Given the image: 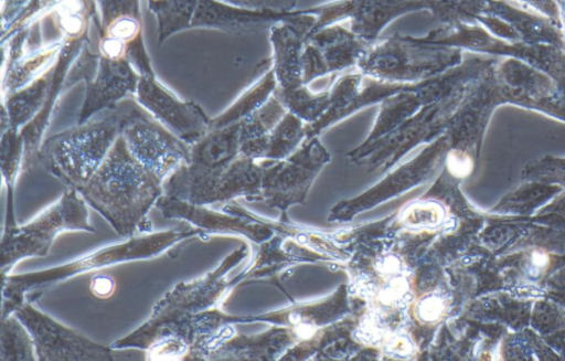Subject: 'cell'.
Here are the masks:
<instances>
[{"label":"cell","instance_id":"obj_1","mask_svg":"<svg viewBox=\"0 0 565 361\" xmlns=\"http://www.w3.org/2000/svg\"><path fill=\"white\" fill-rule=\"evenodd\" d=\"M243 257L244 248H239L203 277L178 283L141 326L110 347L143 350L147 360H184L194 317L220 305L235 283L227 282L226 274Z\"/></svg>","mask_w":565,"mask_h":361},{"label":"cell","instance_id":"obj_2","mask_svg":"<svg viewBox=\"0 0 565 361\" xmlns=\"http://www.w3.org/2000/svg\"><path fill=\"white\" fill-rule=\"evenodd\" d=\"M121 237L150 233L148 212L163 194V181L128 150L121 135L78 191Z\"/></svg>","mask_w":565,"mask_h":361},{"label":"cell","instance_id":"obj_3","mask_svg":"<svg viewBox=\"0 0 565 361\" xmlns=\"http://www.w3.org/2000/svg\"><path fill=\"white\" fill-rule=\"evenodd\" d=\"M210 234L190 226L150 232L102 247L68 263L23 274H1L2 301L0 318L12 314L25 300H35L44 290L74 276L121 263L150 259L184 242L206 241Z\"/></svg>","mask_w":565,"mask_h":361},{"label":"cell","instance_id":"obj_4","mask_svg":"<svg viewBox=\"0 0 565 361\" xmlns=\"http://www.w3.org/2000/svg\"><path fill=\"white\" fill-rule=\"evenodd\" d=\"M126 99L85 123L44 139L38 162L66 188L79 191L120 136Z\"/></svg>","mask_w":565,"mask_h":361},{"label":"cell","instance_id":"obj_5","mask_svg":"<svg viewBox=\"0 0 565 361\" xmlns=\"http://www.w3.org/2000/svg\"><path fill=\"white\" fill-rule=\"evenodd\" d=\"M315 9L295 14L271 26L274 94L290 113L307 121L319 119L329 106L330 92L313 93L303 82L301 53L305 39L316 23Z\"/></svg>","mask_w":565,"mask_h":361},{"label":"cell","instance_id":"obj_6","mask_svg":"<svg viewBox=\"0 0 565 361\" xmlns=\"http://www.w3.org/2000/svg\"><path fill=\"white\" fill-rule=\"evenodd\" d=\"M264 168L243 155L221 167L184 163L166 179L163 193L200 205L258 198Z\"/></svg>","mask_w":565,"mask_h":361},{"label":"cell","instance_id":"obj_7","mask_svg":"<svg viewBox=\"0 0 565 361\" xmlns=\"http://www.w3.org/2000/svg\"><path fill=\"white\" fill-rule=\"evenodd\" d=\"M66 231L95 233L88 221L87 203L73 188H66L56 202L29 223L3 230L1 274H10L13 266L24 258L47 255L55 237Z\"/></svg>","mask_w":565,"mask_h":361},{"label":"cell","instance_id":"obj_8","mask_svg":"<svg viewBox=\"0 0 565 361\" xmlns=\"http://www.w3.org/2000/svg\"><path fill=\"white\" fill-rule=\"evenodd\" d=\"M14 314L30 331L38 361H115L146 359L139 349H115L64 326L25 300Z\"/></svg>","mask_w":565,"mask_h":361},{"label":"cell","instance_id":"obj_9","mask_svg":"<svg viewBox=\"0 0 565 361\" xmlns=\"http://www.w3.org/2000/svg\"><path fill=\"white\" fill-rule=\"evenodd\" d=\"M451 57L419 38L395 34L375 43L358 64L364 76L392 83H416L437 76Z\"/></svg>","mask_w":565,"mask_h":361},{"label":"cell","instance_id":"obj_10","mask_svg":"<svg viewBox=\"0 0 565 361\" xmlns=\"http://www.w3.org/2000/svg\"><path fill=\"white\" fill-rule=\"evenodd\" d=\"M120 135L129 152L163 182L190 162L191 145L157 120L135 97L126 99Z\"/></svg>","mask_w":565,"mask_h":361},{"label":"cell","instance_id":"obj_11","mask_svg":"<svg viewBox=\"0 0 565 361\" xmlns=\"http://www.w3.org/2000/svg\"><path fill=\"white\" fill-rule=\"evenodd\" d=\"M372 46L351 30L334 23L308 33L301 53L305 84L358 66Z\"/></svg>","mask_w":565,"mask_h":361},{"label":"cell","instance_id":"obj_12","mask_svg":"<svg viewBox=\"0 0 565 361\" xmlns=\"http://www.w3.org/2000/svg\"><path fill=\"white\" fill-rule=\"evenodd\" d=\"M136 100L157 120L189 145L200 140L210 128L211 118L200 105L182 100L156 76H140Z\"/></svg>","mask_w":565,"mask_h":361},{"label":"cell","instance_id":"obj_13","mask_svg":"<svg viewBox=\"0 0 565 361\" xmlns=\"http://www.w3.org/2000/svg\"><path fill=\"white\" fill-rule=\"evenodd\" d=\"M420 0H338L316 8L318 19L309 31L349 19L351 31L374 45L381 31L395 18L424 9Z\"/></svg>","mask_w":565,"mask_h":361},{"label":"cell","instance_id":"obj_14","mask_svg":"<svg viewBox=\"0 0 565 361\" xmlns=\"http://www.w3.org/2000/svg\"><path fill=\"white\" fill-rule=\"evenodd\" d=\"M330 156L316 137L286 161L264 168L260 197L271 202L301 200Z\"/></svg>","mask_w":565,"mask_h":361},{"label":"cell","instance_id":"obj_15","mask_svg":"<svg viewBox=\"0 0 565 361\" xmlns=\"http://www.w3.org/2000/svg\"><path fill=\"white\" fill-rule=\"evenodd\" d=\"M409 83H392L364 76L361 72L341 76L329 89V106L323 115L306 128L308 138L315 137L331 124L352 113L404 89Z\"/></svg>","mask_w":565,"mask_h":361},{"label":"cell","instance_id":"obj_16","mask_svg":"<svg viewBox=\"0 0 565 361\" xmlns=\"http://www.w3.org/2000/svg\"><path fill=\"white\" fill-rule=\"evenodd\" d=\"M139 72L128 60H111L98 55L93 77L86 78V91L77 124L135 97Z\"/></svg>","mask_w":565,"mask_h":361},{"label":"cell","instance_id":"obj_17","mask_svg":"<svg viewBox=\"0 0 565 361\" xmlns=\"http://www.w3.org/2000/svg\"><path fill=\"white\" fill-rule=\"evenodd\" d=\"M450 85L446 76H434L409 83L404 89L382 102L377 121L366 141L370 145L387 135L424 106L440 100Z\"/></svg>","mask_w":565,"mask_h":361},{"label":"cell","instance_id":"obj_18","mask_svg":"<svg viewBox=\"0 0 565 361\" xmlns=\"http://www.w3.org/2000/svg\"><path fill=\"white\" fill-rule=\"evenodd\" d=\"M71 38L64 45L54 63V72L49 97L41 110L20 129L24 140V158L22 170H29L38 162V152L43 141V135L47 128L53 110L63 91L68 87V76L76 59L78 49L71 43Z\"/></svg>","mask_w":565,"mask_h":361},{"label":"cell","instance_id":"obj_19","mask_svg":"<svg viewBox=\"0 0 565 361\" xmlns=\"http://www.w3.org/2000/svg\"><path fill=\"white\" fill-rule=\"evenodd\" d=\"M156 208L163 217L186 221L209 234L237 233L253 238L258 234L255 226L238 214L216 212L206 205L193 204L164 193L157 201Z\"/></svg>","mask_w":565,"mask_h":361},{"label":"cell","instance_id":"obj_20","mask_svg":"<svg viewBox=\"0 0 565 361\" xmlns=\"http://www.w3.org/2000/svg\"><path fill=\"white\" fill-rule=\"evenodd\" d=\"M60 45L22 50L10 46L3 52L1 96L15 92L42 75L57 59Z\"/></svg>","mask_w":565,"mask_h":361},{"label":"cell","instance_id":"obj_21","mask_svg":"<svg viewBox=\"0 0 565 361\" xmlns=\"http://www.w3.org/2000/svg\"><path fill=\"white\" fill-rule=\"evenodd\" d=\"M54 63L30 84L1 96V132L8 128L20 130L41 110L51 89Z\"/></svg>","mask_w":565,"mask_h":361},{"label":"cell","instance_id":"obj_22","mask_svg":"<svg viewBox=\"0 0 565 361\" xmlns=\"http://www.w3.org/2000/svg\"><path fill=\"white\" fill-rule=\"evenodd\" d=\"M242 121L209 131L191 145L190 162L205 167H221L241 155Z\"/></svg>","mask_w":565,"mask_h":361},{"label":"cell","instance_id":"obj_23","mask_svg":"<svg viewBox=\"0 0 565 361\" xmlns=\"http://www.w3.org/2000/svg\"><path fill=\"white\" fill-rule=\"evenodd\" d=\"M24 158V140L20 130L8 128L1 132L0 161L1 172L7 187V210L3 230L15 226L13 192L19 171L22 169Z\"/></svg>","mask_w":565,"mask_h":361},{"label":"cell","instance_id":"obj_24","mask_svg":"<svg viewBox=\"0 0 565 361\" xmlns=\"http://www.w3.org/2000/svg\"><path fill=\"white\" fill-rule=\"evenodd\" d=\"M276 79L271 68L250 86L225 112L211 119L210 128H222L239 123L258 109L275 92Z\"/></svg>","mask_w":565,"mask_h":361},{"label":"cell","instance_id":"obj_25","mask_svg":"<svg viewBox=\"0 0 565 361\" xmlns=\"http://www.w3.org/2000/svg\"><path fill=\"white\" fill-rule=\"evenodd\" d=\"M38 360L34 340L14 315L0 319V361H35Z\"/></svg>","mask_w":565,"mask_h":361},{"label":"cell","instance_id":"obj_26","mask_svg":"<svg viewBox=\"0 0 565 361\" xmlns=\"http://www.w3.org/2000/svg\"><path fill=\"white\" fill-rule=\"evenodd\" d=\"M306 134L301 118L288 112L271 130L268 137L266 158L286 157Z\"/></svg>","mask_w":565,"mask_h":361},{"label":"cell","instance_id":"obj_27","mask_svg":"<svg viewBox=\"0 0 565 361\" xmlns=\"http://www.w3.org/2000/svg\"><path fill=\"white\" fill-rule=\"evenodd\" d=\"M62 31L71 39H78L85 31V17L78 1L66 0L58 8Z\"/></svg>","mask_w":565,"mask_h":361},{"label":"cell","instance_id":"obj_28","mask_svg":"<svg viewBox=\"0 0 565 361\" xmlns=\"http://www.w3.org/2000/svg\"><path fill=\"white\" fill-rule=\"evenodd\" d=\"M443 216L441 206L433 201L415 202L403 213L409 224L416 225L438 224Z\"/></svg>","mask_w":565,"mask_h":361},{"label":"cell","instance_id":"obj_29","mask_svg":"<svg viewBox=\"0 0 565 361\" xmlns=\"http://www.w3.org/2000/svg\"><path fill=\"white\" fill-rule=\"evenodd\" d=\"M445 166L447 173L456 179L468 177L473 169L471 155L461 148H452L446 155Z\"/></svg>","mask_w":565,"mask_h":361},{"label":"cell","instance_id":"obj_30","mask_svg":"<svg viewBox=\"0 0 565 361\" xmlns=\"http://www.w3.org/2000/svg\"><path fill=\"white\" fill-rule=\"evenodd\" d=\"M116 284L113 277L104 274L93 276L89 285L90 293L97 298H108L114 294Z\"/></svg>","mask_w":565,"mask_h":361},{"label":"cell","instance_id":"obj_31","mask_svg":"<svg viewBox=\"0 0 565 361\" xmlns=\"http://www.w3.org/2000/svg\"><path fill=\"white\" fill-rule=\"evenodd\" d=\"M419 309L422 318L431 321L441 316L445 302L437 296H430L422 301Z\"/></svg>","mask_w":565,"mask_h":361},{"label":"cell","instance_id":"obj_32","mask_svg":"<svg viewBox=\"0 0 565 361\" xmlns=\"http://www.w3.org/2000/svg\"><path fill=\"white\" fill-rule=\"evenodd\" d=\"M548 262L547 255L542 252H534L532 254V264L535 267H544L546 263Z\"/></svg>","mask_w":565,"mask_h":361}]
</instances>
